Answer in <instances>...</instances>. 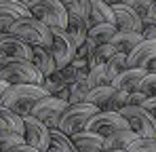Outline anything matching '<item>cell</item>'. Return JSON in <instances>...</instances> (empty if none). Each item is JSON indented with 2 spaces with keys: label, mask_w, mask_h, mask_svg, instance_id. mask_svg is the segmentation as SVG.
<instances>
[{
  "label": "cell",
  "mask_w": 156,
  "mask_h": 152,
  "mask_svg": "<svg viewBox=\"0 0 156 152\" xmlns=\"http://www.w3.org/2000/svg\"><path fill=\"white\" fill-rule=\"evenodd\" d=\"M49 93L38 87V85H11L2 97V108L15 112L17 116L26 118L32 114V110L36 108V103L40 100H44Z\"/></svg>",
  "instance_id": "obj_1"
},
{
  "label": "cell",
  "mask_w": 156,
  "mask_h": 152,
  "mask_svg": "<svg viewBox=\"0 0 156 152\" xmlns=\"http://www.w3.org/2000/svg\"><path fill=\"white\" fill-rule=\"evenodd\" d=\"M34 19L49 27H68V11L61 0H19Z\"/></svg>",
  "instance_id": "obj_2"
},
{
  "label": "cell",
  "mask_w": 156,
  "mask_h": 152,
  "mask_svg": "<svg viewBox=\"0 0 156 152\" xmlns=\"http://www.w3.org/2000/svg\"><path fill=\"white\" fill-rule=\"evenodd\" d=\"M0 80L6 85H38L42 87L44 76L32 61L21 59H4L0 61Z\"/></svg>",
  "instance_id": "obj_3"
},
{
  "label": "cell",
  "mask_w": 156,
  "mask_h": 152,
  "mask_svg": "<svg viewBox=\"0 0 156 152\" xmlns=\"http://www.w3.org/2000/svg\"><path fill=\"white\" fill-rule=\"evenodd\" d=\"M9 34L17 36L19 40H23L30 47H44V49H53V34L51 27L44 25L42 21L34 19V17H26L19 19L17 24L9 30Z\"/></svg>",
  "instance_id": "obj_4"
},
{
  "label": "cell",
  "mask_w": 156,
  "mask_h": 152,
  "mask_svg": "<svg viewBox=\"0 0 156 152\" xmlns=\"http://www.w3.org/2000/svg\"><path fill=\"white\" fill-rule=\"evenodd\" d=\"M99 114V110L91 103H74V106H68V110L63 112L61 121H59V131H63L66 135H76L87 131V127L91 123V118Z\"/></svg>",
  "instance_id": "obj_5"
},
{
  "label": "cell",
  "mask_w": 156,
  "mask_h": 152,
  "mask_svg": "<svg viewBox=\"0 0 156 152\" xmlns=\"http://www.w3.org/2000/svg\"><path fill=\"white\" fill-rule=\"evenodd\" d=\"M120 114L127 118L131 131H135L139 139H156V118L141 106H127L120 110Z\"/></svg>",
  "instance_id": "obj_6"
},
{
  "label": "cell",
  "mask_w": 156,
  "mask_h": 152,
  "mask_svg": "<svg viewBox=\"0 0 156 152\" xmlns=\"http://www.w3.org/2000/svg\"><path fill=\"white\" fill-rule=\"evenodd\" d=\"M127 129H131V127H129V123H127V118H125L120 112H99V114H95V116L91 118V123L87 127V131L97 133V135H101L104 139L116 135V133H120V131H127Z\"/></svg>",
  "instance_id": "obj_7"
},
{
  "label": "cell",
  "mask_w": 156,
  "mask_h": 152,
  "mask_svg": "<svg viewBox=\"0 0 156 152\" xmlns=\"http://www.w3.org/2000/svg\"><path fill=\"white\" fill-rule=\"evenodd\" d=\"M51 34H53V57L57 61V68L63 70L68 68L74 59H76V42L72 40V36L68 34V30L63 27H51Z\"/></svg>",
  "instance_id": "obj_8"
},
{
  "label": "cell",
  "mask_w": 156,
  "mask_h": 152,
  "mask_svg": "<svg viewBox=\"0 0 156 152\" xmlns=\"http://www.w3.org/2000/svg\"><path fill=\"white\" fill-rule=\"evenodd\" d=\"M68 101H61L53 95H47L44 100H40L36 103V108L32 110V116L38 118L40 123L49 127V129H59V121L63 116V112L68 110Z\"/></svg>",
  "instance_id": "obj_9"
},
{
  "label": "cell",
  "mask_w": 156,
  "mask_h": 152,
  "mask_svg": "<svg viewBox=\"0 0 156 152\" xmlns=\"http://www.w3.org/2000/svg\"><path fill=\"white\" fill-rule=\"evenodd\" d=\"M23 137H26V144L30 148H36L38 152H49L51 148V129L40 123L38 118H34L32 114L23 118Z\"/></svg>",
  "instance_id": "obj_10"
},
{
  "label": "cell",
  "mask_w": 156,
  "mask_h": 152,
  "mask_svg": "<svg viewBox=\"0 0 156 152\" xmlns=\"http://www.w3.org/2000/svg\"><path fill=\"white\" fill-rule=\"evenodd\" d=\"M112 11H114V17H116V27L118 32H135V34H141L144 32V21L141 17L127 6V2H112L110 4Z\"/></svg>",
  "instance_id": "obj_11"
},
{
  "label": "cell",
  "mask_w": 156,
  "mask_h": 152,
  "mask_svg": "<svg viewBox=\"0 0 156 152\" xmlns=\"http://www.w3.org/2000/svg\"><path fill=\"white\" fill-rule=\"evenodd\" d=\"M87 103L95 106L99 112H120V106H118V91H116L112 85L91 89L89 95H87Z\"/></svg>",
  "instance_id": "obj_12"
},
{
  "label": "cell",
  "mask_w": 156,
  "mask_h": 152,
  "mask_svg": "<svg viewBox=\"0 0 156 152\" xmlns=\"http://www.w3.org/2000/svg\"><path fill=\"white\" fill-rule=\"evenodd\" d=\"M66 11H68V34L72 36V40L76 42V47L87 42V36H89V27L84 25L80 13H78V0H61Z\"/></svg>",
  "instance_id": "obj_13"
},
{
  "label": "cell",
  "mask_w": 156,
  "mask_h": 152,
  "mask_svg": "<svg viewBox=\"0 0 156 152\" xmlns=\"http://www.w3.org/2000/svg\"><path fill=\"white\" fill-rule=\"evenodd\" d=\"M0 51L4 53L6 59H21V61H32L34 59V47L26 45L13 34H2L0 36Z\"/></svg>",
  "instance_id": "obj_14"
},
{
  "label": "cell",
  "mask_w": 156,
  "mask_h": 152,
  "mask_svg": "<svg viewBox=\"0 0 156 152\" xmlns=\"http://www.w3.org/2000/svg\"><path fill=\"white\" fill-rule=\"evenodd\" d=\"M26 17H32V15L19 0H0V32L2 34H6L13 27V24Z\"/></svg>",
  "instance_id": "obj_15"
},
{
  "label": "cell",
  "mask_w": 156,
  "mask_h": 152,
  "mask_svg": "<svg viewBox=\"0 0 156 152\" xmlns=\"http://www.w3.org/2000/svg\"><path fill=\"white\" fill-rule=\"evenodd\" d=\"M148 74L146 70H135V68H129V70H125L122 74L118 76V78H114L112 80V87L116 89V91H120V93H137V89H139V82L144 80V76Z\"/></svg>",
  "instance_id": "obj_16"
},
{
  "label": "cell",
  "mask_w": 156,
  "mask_h": 152,
  "mask_svg": "<svg viewBox=\"0 0 156 152\" xmlns=\"http://www.w3.org/2000/svg\"><path fill=\"white\" fill-rule=\"evenodd\" d=\"M156 59V40H144L137 49L129 55V68L146 70V66Z\"/></svg>",
  "instance_id": "obj_17"
},
{
  "label": "cell",
  "mask_w": 156,
  "mask_h": 152,
  "mask_svg": "<svg viewBox=\"0 0 156 152\" xmlns=\"http://www.w3.org/2000/svg\"><path fill=\"white\" fill-rule=\"evenodd\" d=\"M72 142L76 146L78 152H104V137L97 135V133H91V131H82L72 135Z\"/></svg>",
  "instance_id": "obj_18"
},
{
  "label": "cell",
  "mask_w": 156,
  "mask_h": 152,
  "mask_svg": "<svg viewBox=\"0 0 156 152\" xmlns=\"http://www.w3.org/2000/svg\"><path fill=\"white\" fill-rule=\"evenodd\" d=\"M32 63L38 68V72L44 76H51L55 74L59 68H57V61H55V57H53V51L51 49H44V47H34V59H32Z\"/></svg>",
  "instance_id": "obj_19"
},
{
  "label": "cell",
  "mask_w": 156,
  "mask_h": 152,
  "mask_svg": "<svg viewBox=\"0 0 156 152\" xmlns=\"http://www.w3.org/2000/svg\"><path fill=\"white\" fill-rule=\"evenodd\" d=\"M141 42H144V36H141V34H135V32H118V34L112 38L110 45L116 49V53L131 55V53L137 49Z\"/></svg>",
  "instance_id": "obj_20"
},
{
  "label": "cell",
  "mask_w": 156,
  "mask_h": 152,
  "mask_svg": "<svg viewBox=\"0 0 156 152\" xmlns=\"http://www.w3.org/2000/svg\"><path fill=\"white\" fill-rule=\"evenodd\" d=\"M118 34V27L116 25H110V24H97L89 30V36L87 40L93 42L95 47H104V45H110L112 38Z\"/></svg>",
  "instance_id": "obj_21"
},
{
  "label": "cell",
  "mask_w": 156,
  "mask_h": 152,
  "mask_svg": "<svg viewBox=\"0 0 156 152\" xmlns=\"http://www.w3.org/2000/svg\"><path fill=\"white\" fill-rule=\"evenodd\" d=\"M23 131H26L23 118L0 106V133H19V135H23Z\"/></svg>",
  "instance_id": "obj_22"
},
{
  "label": "cell",
  "mask_w": 156,
  "mask_h": 152,
  "mask_svg": "<svg viewBox=\"0 0 156 152\" xmlns=\"http://www.w3.org/2000/svg\"><path fill=\"white\" fill-rule=\"evenodd\" d=\"M137 139H139L137 133L127 129V131H120V133L108 137L104 142V150H129V146L133 142H137Z\"/></svg>",
  "instance_id": "obj_23"
},
{
  "label": "cell",
  "mask_w": 156,
  "mask_h": 152,
  "mask_svg": "<svg viewBox=\"0 0 156 152\" xmlns=\"http://www.w3.org/2000/svg\"><path fill=\"white\" fill-rule=\"evenodd\" d=\"M49 152H78L70 135L59 129H51V148Z\"/></svg>",
  "instance_id": "obj_24"
},
{
  "label": "cell",
  "mask_w": 156,
  "mask_h": 152,
  "mask_svg": "<svg viewBox=\"0 0 156 152\" xmlns=\"http://www.w3.org/2000/svg\"><path fill=\"white\" fill-rule=\"evenodd\" d=\"M93 24H110L116 25V17H114V11L112 6L104 2V0H93Z\"/></svg>",
  "instance_id": "obj_25"
},
{
  "label": "cell",
  "mask_w": 156,
  "mask_h": 152,
  "mask_svg": "<svg viewBox=\"0 0 156 152\" xmlns=\"http://www.w3.org/2000/svg\"><path fill=\"white\" fill-rule=\"evenodd\" d=\"M125 70H129V55H122V53H116L108 63H105V72L110 76V80L118 78Z\"/></svg>",
  "instance_id": "obj_26"
},
{
  "label": "cell",
  "mask_w": 156,
  "mask_h": 152,
  "mask_svg": "<svg viewBox=\"0 0 156 152\" xmlns=\"http://www.w3.org/2000/svg\"><path fill=\"white\" fill-rule=\"evenodd\" d=\"M116 55V49L112 47V45H104V47H97V49L93 51V55L89 57V68L93 70V68H99V66H105L112 57Z\"/></svg>",
  "instance_id": "obj_27"
},
{
  "label": "cell",
  "mask_w": 156,
  "mask_h": 152,
  "mask_svg": "<svg viewBox=\"0 0 156 152\" xmlns=\"http://www.w3.org/2000/svg\"><path fill=\"white\" fill-rule=\"evenodd\" d=\"M66 87H70V85L66 82V78L61 76V72H59V70H57L55 74L47 76V78H44V82H42V89H44L49 95H53V97H55L57 93H61Z\"/></svg>",
  "instance_id": "obj_28"
},
{
  "label": "cell",
  "mask_w": 156,
  "mask_h": 152,
  "mask_svg": "<svg viewBox=\"0 0 156 152\" xmlns=\"http://www.w3.org/2000/svg\"><path fill=\"white\" fill-rule=\"evenodd\" d=\"M23 144H26V137L19 133H0V152H13Z\"/></svg>",
  "instance_id": "obj_29"
},
{
  "label": "cell",
  "mask_w": 156,
  "mask_h": 152,
  "mask_svg": "<svg viewBox=\"0 0 156 152\" xmlns=\"http://www.w3.org/2000/svg\"><path fill=\"white\" fill-rule=\"evenodd\" d=\"M89 91H91V87L87 85V80H78L74 85H70V106H74V103H84Z\"/></svg>",
  "instance_id": "obj_30"
},
{
  "label": "cell",
  "mask_w": 156,
  "mask_h": 152,
  "mask_svg": "<svg viewBox=\"0 0 156 152\" xmlns=\"http://www.w3.org/2000/svg\"><path fill=\"white\" fill-rule=\"evenodd\" d=\"M87 85H89L91 89H97V87H108V85H112L110 76H108V72H105V66L93 68V70H91V74H89V78H87Z\"/></svg>",
  "instance_id": "obj_31"
},
{
  "label": "cell",
  "mask_w": 156,
  "mask_h": 152,
  "mask_svg": "<svg viewBox=\"0 0 156 152\" xmlns=\"http://www.w3.org/2000/svg\"><path fill=\"white\" fill-rule=\"evenodd\" d=\"M127 2V6L133 9L139 17H141V21L150 15V11H152V4H154V0H125Z\"/></svg>",
  "instance_id": "obj_32"
},
{
  "label": "cell",
  "mask_w": 156,
  "mask_h": 152,
  "mask_svg": "<svg viewBox=\"0 0 156 152\" xmlns=\"http://www.w3.org/2000/svg\"><path fill=\"white\" fill-rule=\"evenodd\" d=\"M78 13L89 30L95 25L93 24V0H78Z\"/></svg>",
  "instance_id": "obj_33"
},
{
  "label": "cell",
  "mask_w": 156,
  "mask_h": 152,
  "mask_svg": "<svg viewBox=\"0 0 156 152\" xmlns=\"http://www.w3.org/2000/svg\"><path fill=\"white\" fill-rule=\"evenodd\" d=\"M139 93H144L148 100L150 97H156V74H146L144 80L139 82Z\"/></svg>",
  "instance_id": "obj_34"
},
{
  "label": "cell",
  "mask_w": 156,
  "mask_h": 152,
  "mask_svg": "<svg viewBox=\"0 0 156 152\" xmlns=\"http://www.w3.org/2000/svg\"><path fill=\"white\" fill-rule=\"evenodd\" d=\"M129 152H156V139H137L129 146Z\"/></svg>",
  "instance_id": "obj_35"
},
{
  "label": "cell",
  "mask_w": 156,
  "mask_h": 152,
  "mask_svg": "<svg viewBox=\"0 0 156 152\" xmlns=\"http://www.w3.org/2000/svg\"><path fill=\"white\" fill-rule=\"evenodd\" d=\"M72 66H74V70H76V82L78 80H87V78H89L91 68H89V61H87V59H74Z\"/></svg>",
  "instance_id": "obj_36"
},
{
  "label": "cell",
  "mask_w": 156,
  "mask_h": 152,
  "mask_svg": "<svg viewBox=\"0 0 156 152\" xmlns=\"http://www.w3.org/2000/svg\"><path fill=\"white\" fill-rule=\"evenodd\" d=\"M144 40H156V24H144Z\"/></svg>",
  "instance_id": "obj_37"
},
{
  "label": "cell",
  "mask_w": 156,
  "mask_h": 152,
  "mask_svg": "<svg viewBox=\"0 0 156 152\" xmlns=\"http://www.w3.org/2000/svg\"><path fill=\"white\" fill-rule=\"evenodd\" d=\"M146 100H148V97H146L144 93L137 91V93H131V95H129V103H127V106H141Z\"/></svg>",
  "instance_id": "obj_38"
},
{
  "label": "cell",
  "mask_w": 156,
  "mask_h": 152,
  "mask_svg": "<svg viewBox=\"0 0 156 152\" xmlns=\"http://www.w3.org/2000/svg\"><path fill=\"white\" fill-rule=\"evenodd\" d=\"M141 108L146 110V112H150L152 116L156 118V97H150V100H146L144 103H141Z\"/></svg>",
  "instance_id": "obj_39"
},
{
  "label": "cell",
  "mask_w": 156,
  "mask_h": 152,
  "mask_svg": "<svg viewBox=\"0 0 156 152\" xmlns=\"http://www.w3.org/2000/svg\"><path fill=\"white\" fill-rule=\"evenodd\" d=\"M13 152H38L36 148H30L27 144H23V146H19V148H15Z\"/></svg>",
  "instance_id": "obj_40"
},
{
  "label": "cell",
  "mask_w": 156,
  "mask_h": 152,
  "mask_svg": "<svg viewBox=\"0 0 156 152\" xmlns=\"http://www.w3.org/2000/svg\"><path fill=\"white\" fill-rule=\"evenodd\" d=\"M11 85H6V82H2L0 80V103H2V97H4V93H6V89H9Z\"/></svg>",
  "instance_id": "obj_41"
},
{
  "label": "cell",
  "mask_w": 156,
  "mask_h": 152,
  "mask_svg": "<svg viewBox=\"0 0 156 152\" xmlns=\"http://www.w3.org/2000/svg\"><path fill=\"white\" fill-rule=\"evenodd\" d=\"M104 152H129V150H104Z\"/></svg>",
  "instance_id": "obj_42"
},
{
  "label": "cell",
  "mask_w": 156,
  "mask_h": 152,
  "mask_svg": "<svg viewBox=\"0 0 156 152\" xmlns=\"http://www.w3.org/2000/svg\"><path fill=\"white\" fill-rule=\"evenodd\" d=\"M4 59H6V57H4V53L0 51V61H4Z\"/></svg>",
  "instance_id": "obj_43"
},
{
  "label": "cell",
  "mask_w": 156,
  "mask_h": 152,
  "mask_svg": "<svg viewBox=\"0 0 156 152\" xmlns=\"http://www.w3.org/2000/svg\"><path fill=\"white\" fill-rule=\"evenodd\" d=\"M0 36H2V32H0Z\"/></svg>",
  "instance_id": "obj_44"
}]
</instances>
